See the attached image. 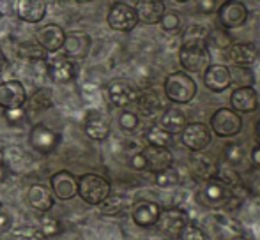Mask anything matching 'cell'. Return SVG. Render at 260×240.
Returning a JSON list of instances; mask_svg holds the SVG:
<instances>
[{
  "label": "cell",
  "mask_w": 260,
  "mask_h": 240,
  "mask_svg": "<svg viewBox=\"0 0 260 240\" xmlns=\"http://www.w3.org/2000/svg\"><path fill=\"white\" fill-rule=\"evenodd\" d=\"M204 83L211 92H223L226 90L232 82H230V71L223 64H211L204 71Z\"/></svg>",
  "instance_id": "16"
},
{
  "label": "cell",
  "mask_w": 260,
  "mask_h": 240,
  "mask_svg": "<svg viewBox=\"0 0 260 240\" xmlns=\"http://www.w3.org/2000/svg\"><path fill=\"white\" fill-rule=\"evenodd\" d=\"M36 39L38 43L46 50L48 53H55L58 50H62L64 46V41H66V32L62 27L58 25H45L43 28H39L38 34H36Z\"/></svg>",
  "instance_id": "18"
},
{
  "label": "cell",
  "mask_w": 260,
  "mask_h": 240,
  "mask_svg": "<svg viewBox=\"0 0 260 240\" xmlns=\"http://www.w3.org/2000/svg\"><path fill=\"white\" fill-rule=\"evenodd\" d=\"M75 2H78V4H87V2H92V0H75Z\"/></svg>",
  "instance_id": "48"
},
{
  "label": "cell",
  "mask_w": 260,
  "mask_h": 240,
  "mask_svg": "<svg viewBox=\"0 0 260 240\" xmlns=\"http://www.w3.org/2000/svg\"><path fill=\"white\" fill-rule=\"evenodd\" d=\"M234 240H243V238H234Z\"/></svg>",
  "instance_id": "50"
},
{
  "label": "cell",
  "mask_w": 260,
  "mask_h": 240,
  "mask_svg": "<svg viewBox=\"0 0 260 240\" xmlns=\"http://www.w3.org/2000/svg\"><path fill=\"white\" fill-rule=\"evenodd\" d=\"M200 11H202V13H212V11L216 9V2L214 0H202V2H200Z\"/></svg>",
  "instance_id": "43"
},
{
  "label": "cell",
  "mask_w": 260,
  "mask_h": 240,
  "mask_svg": "<svg viewBox=\"0 0 260 240\" xmlns=\"http://www.w3.org/2000/svg\"><path fill=\"white\" fill-rule=\"evenodd\" d=\"M181 141L191 152H202L211 143V129L207 127V124L202 122L186 124L181 133Z\"/></svg>",
  "instance_id": "10"
},
{
  "label": "cell",
  "mask_w": 260,
  "mask_h": 240,
  "mask_svg": "<svg viewBox=\"0 0 260 240\" xmlns=\"http://www.w3.org/2000/svg\"><path fill=\"white\" fill-rule=\"evenodd\" d=\"M230 71V82L237 87H251L253 85V72L248 65H234Z\"/></svg>",
  "instance_id": "33"
},
{
  "label": "cell",
  "mask_w": 260,
  "mask_h": 240,
  "mask_svg": "<svg viewBox=\"0 0 260 240\" xmlns=\"http://www.w3.org/2000/svg\"><path fill=\"white\" fill-rule=\"evenodd\" d=\"M223 155H225L226 165L236 166V165H239V163L243 161L244 152H243V147H241V145H237V143H229V145L225 147V152H223Z\"/></svg>",
  "instance_id": "36"
},
{
  "label": "cell",
  "mask_w": 260,
  "mask_h": 240,
  "mask_svg": "<svg viewBox=\"0 0 260 240\" xmlns=\"http://www.w3.org/2000/svg\"><path fill=\"white\" fill-rule=\"evenodd\" d=\"M2 166H4V154H2V150H0V173H2Z\"/></svg>",
  "instance_id": "47"
},
{
  "label": "cell",
  "mask_w": 260,
  "mask_h": 240,
  "mask_svg": "<svg viewBox=\"0 0 260 240\" xmlns=\"http://www.w3.org/2000/svg\"><path fill=\"white\" fill-rule=\"evenodd\" d=\"M18 55L25 60H45L48 52L39 43H21L18 48Z\"/></svg>",
  "instance_id": "32"
},
{
  "label": "cell",
  "mask_w": 260,
  "mask_h": 240,
  "mask_svg": "<svg viewBox=\"0 0 260 240\" xmlns=\"http://www.w3.org/2000/svg\"><path fill=\"white\" fill-rule=\"evenodd\" d=\"M207 39H182L179 50L181 65L188 72H202L209 65Z\"/></svg>",
  "instance_id": "2"
},
{
  "label": "cell",
  "mask_w": 260,
  "mask_h": 240,
  "mask_svg": "<svg viewBox=\"0 0 260 240\" xmlns=\"http://www.w3.org/2000/svg\"><path fill=\"white\" fill-rule=\"evenodd\" d=\"M214 46L218 50H229L230 46L234 45L232 35L229 34V30L223 27L219 28H212V30L207 32V46Z\"/></svg>",
  "instance_id": "29"
},
{
  "label": "cell",
  "mask_w": 260,
  "mask_h": 240,
  "mask_svg": "<svg viewBox=\"0 0 260 240\" xmlns=\"http://www.w3.org/2000/svg\"><path fill=\"white\" fill-rule=\"evenodd\" d=\"M64 52L68 59H85L90 52V37L83 32H73L66 35Z\"/></svg>",
  "instance_id": "21"
},
{
  "label": "cell",
  "mask_w": 260,
  "mask_h": 240,
  "mask_svg": "<svg viewBox=\"0 0 260 240\" xmlns=\"http://www.w3.org/2000/svg\"><path fill=\"white\" fill-rule=\"evenodd\" d=\"M142 155L145 157L147 163V170L152 173H159L163 170L170 168L174 163V155L167 147H154V145H147L142 150Z\"/></svg>",
  "instance_id": "15"
},
{
  "label": "cell",
  "mask_w": 260,
  "mask_h": 240,
  "mask_svg": "<svg viewBox=\"0 0 260 240\" xmlns=\"http://www.w3.org/2000/svg\"><path fill=\"white\" fill-rule=\"evenodd\" d=\"M145 140L149 145H154V147H170L172 145V134L167 133L163 127H159V124H154L147 129L145 133Z\"/></svg>",
  "instance_id": "31"
},
{
  "label": "cell",
  "mask_w": 260,
  "mask_h": 240,
  "mask_svg": "<svg viewBox=\"0 0 260 240\" xmlns=\"http://www.w3.org/2000/svg\"><path fill=\"white\" fill-rule=\"evenodd\" d=\"M248 20V7L239 0H225L218 7V21L223 28H239Z\"/></svg>",
  "instance_id": "7"
},
{
  "label": "cell",
  "mask_w": 260,
  "mask_h": 240,
  "mask_svg": "<svg viewBox=\"0 0 260 240\" xmlns=\"http://www.w3.org/2000/svg\"><path fill=\"white\" fill-rule=\"evenodd\" d=\"M175 2H189V0H175Z\"/></svg>",
  "instance_id": "49"
},
{
  "label": "cell",
  "mask_w": 260,
  "mask_h": 240,
  "mask_svg": "<svg viewBox=\"0 0 260 240\" xmlns=\"http://www.w3.org/2000/svg\"><path fill=\"white\" fill-rule=\"evenodd\" d=\"M232 110L237 113H253L258 108V94L253 87H237L230 96Z\"/></svg>",
  "instance_id": "14"
},
{
  "label": "cell",
  "mask_w": 260,
  "mask_h": 240,
  "mask_svg": "<svg viewBox=\"0 0 260 240\" xmlns=\"http://www.w3.org/2000/svg\"><path fill=\"white\" fill-rule=\"evenodd\" d=\"M137 106L142 115L145 117H154L157 111L161 110V101L159 96L154 90H145V92H138L137 97Z\"/></svg>",
  "instance_id": "28"
},
{
  "label": "cell",
  "mask_w": 260,
  "mask_h": 240,
  "mask_svg": "<svg viewBox=\"0 0 260 240\" xmlns=\"http://www.w3.org/2000/svg\"><path fill=\"white\" fill-rule=\"evenodd\" d=\"M159 212H161V207L157 205L154 202H138L133 205V221L142 228H149V226H154L157 217H159Z\"/></svg>",
  "instance_id": "22"
},
{
  "label": "cell",
  "mask_w": 260,
  "mask_h": 240,
  "mask_svg": "<svg viewBox=\"0 0 260 240\" xmlns=\"http://www.w3.org/2000/svg\"><path fill=\"white\" fill-rule=\"evenodd\" d=\"M250 159H251V163H253V166H257V168H260V143H258V145H255V147L251 148Z\"/></svg>",
  "instance_id": "44"
},
{
  "label": "cell",
  "mask_w": 260,
  "mask_h": 240,
  "mask_svg": "<svg viewBox=\"0 0 260 240\" xmlns=\"http://www.w3.org/2000/svg\"><path fill=\"white\" fill-rule=\"evenodd\" d=\"M186 124H188V120H186L184 111L179 110V108H167L159 117V127H163L172 136L174 134H181L182 129L186 127Z\"/></svg>",
  "instance_id": "26"
},
{
  "label": "cell",
  "mask_w": 260,
  "mask_h": 240,
  "mask_svg": "<svg viewBox=\"0 0 260 240\" xmlns=\"http://www.w3.org/2000/svg\"><path fill=\"white\" fill-rule=\"evenodd\" d=\"M112 185L110 182L96 173H85L78 179V196L87 205H100L108 198Z\"/></svg>",
  "instance_id": "4"
},
{
  "label": "cell",
  "mask_w": 260,
  "mask_h": 240,
  "mask_svg": "<svg viewBox=\"0 0 260 240\" xmlns=\"http://www.w3.org/2000/svg\"><path fill=\"white\" fill-rule=\"evenodd\" d=\"M27 202L38 212H48L55 203V196L52 189L46 187L45 184H34L27 191Z\"/></svg>",
  "instance_id": "19"
},
{
  "label": "cell",
  "mask_w": 260,
  "mask_h": 240,
  "mask_svg": "<svg viewBox=\"0 0 260 240\" xmlns=\"http://www.w3.org/2000/svg\"><path fill=\"white\" fill-rule=\"evenodd\" d=\"M156 177V184L159 185V187H175V185H179V182H181V175H179V172L175 168H167L163 170V172L159 173H154Z\"/></svg>",
  "instance_id": "35"
},
{
  "label": "cell",
  "mask_w": 260,
  "mask_h": 240,
  "mask_svg": "<svg viewBox=\"0 0 260 240\" xmlns=\"http://www.w3.org/2000/svg\"><path fill=\"white\" fill-rule=\"evenodd\" d=\"M138 122H140V120H138V115L135 113V111L126 110L119 115V126H120V129H124V131H135L138 127Z\"/></svg>",
  "instance_id": "38"
},
{
  "label": "cell",
  "mask_w": 260,
  "mask_h": 240,
  "mask_svg": "<svg viewBox=\"0 0 260 240\" xmlns=\"http://www.w3.org/2000/svg\"><path fill=\"white\" fill-rule=\"evenodd\" d=\"M41 231H43V235H45V237H52V235H55V233H58V231H60V224H58V221L46 217V219L43 221Z\"/></svg>",
  "instance_id": "39"
},
{
  "label": "cell",
  "mask_w": 260,
  "mask_h": 240,
  "mask_svg": "<svg viewBox=\"0 0 260 240\" xmlns=\"http://www.w3.org/2000/svg\"><path fill=\"white\" fill-rule=\"evenodd\" d=\"M165 96L175 104H188L197 96V83L188 72H172L165 78Z\"/></svg>",
  "instance_id": "3"
},
{
  "label": "cell",
  "mask_w": 260,
  "mask_h": 240,
  "mask_svg": "<svg viewBox=\"0 0 260 240\" xmlns=\"http://www.w3.org/2000/svg\"><path fill=\"white\" fill-rule=\"evenodd\" d=\"M7 67V59H6V53L2 52V48H0V74L4 72V69Z\"/></svg>",
  "instance_id": "45"
},
{
  "label": "cell",
  "mask_w": 260,
  "mask_h": 240,
  "mask_svg": "<svg viewBox=\"0 0 260 240\" xmlns=\"http://www.w3.org/2000/svg\"><path fill=\"white\" fill-rule=\"evenodd\" d=\"M209 129L219 138H232L243 129V118L237 111L230 110V108H219L212 113Z\"/></svg>",
  "instance_id": "5"
},
{
  "label": "cell",
  "mask_w": 260,
  "mask_h": 240,
  "mask_svg": "<svg viewBox=\"0 0 260 240\" xmlns=\"http://www.w3.org/2000/svg\"><path fill=\"white\" fill-rule=\"evenodd\" d=\"M165 11L167 7H165L163 0H138L135 6L138 23L145 25H157L163 18Z\"/></svg>",
  "instance_id": "17"
},
{
  "label": "cell",
  "mask_w": 260,
  "mask_h": 240,
  "mask_svg": "<svg viewBox=\"0 0 260 240\" xmlns=\"http://www.w3.org/2000/svg\"><path fill=\"white\" fill-rule=\"evenodd\" d=\"M25 117V111L21 110V108H16V110H6V118L9 120L11 124L18 122V120H21Z\"/></svg>",
  "instance_id": "42"
},
{
  "label": "cell",
  "mask_w": 260,
  "mask_h": 240,
  "mask_svg": "<svg viewBox=\"0 0 260 240\" xmlns=\"http://www.w3.org/2000/svg\"><path fill=\"white\" fill-rule=\"evenodd\" d=\"M108 97L113 106L126 108L129 104L137 103L138 90L126 79H115L108 85Z\"/></svg>",
  "instance_id": "13"
},
{
  "label": "cell",
  "mask_w": 260,
  "mask_h": 240,
  "mask_svg": "<svg viewBox=\"0 0 260 240\" xmlns=\"http://www.w3.org/2000/svg\"><path fill=\"white\" fill-rule=\"evenodd\" d=\"M236 191L237 187L229 185L226 182L219 179V177H211L207 180H202V185H200L199 192H197V199L206 209L218 210L232 202L234 196H236Z\"/></svg>",
  "instance_id": "1"
},
{
  "label": "cell",
  "mask_w": 260,
  "mask_h": 240,
  "mask_svg": "<svg viewBox=\"0 0 260 240\" xmlns=\"http://www.w3.org/2000/svg\"><path fill=\"white\" fill-rule=\"evenodd\" d=\"M46 9L45 0H18L16 4L18 18L27 23H39L45 18Z\"/></svg>",
  "instance_id": "23"
},
{
  "label": "cell",
  "mask_w": 260,
  "mask_h": 240,
  "mask_svg": "<svg viewBox=\"0 0 260 240\" xmlns=\"http://www.w3.org/2000/svg\"><path fill=\"white\" fill-rule=\"evenodd\" d=\"M85 133L92 140L103 141L110 134V122L105 115L98 113V111H90L85 120Z\"/></svg>",
  "instance_id": "25"
},
{
  "label": "cell",
  "mask_w": 260,
  "mask_h": 240,
  "mask_svg": "<svg viewBox=\"0 0 260 240\" xmlns=\"http://www.w3.org/2000/svg\"><path fill=\"white\" fill-rule=\"evenodd\" d=\"M189 165H191L193 175L199 177L200 180H207L211 177H216V173H218V166L211 159H207L206 155L199 154V152H195V155H191Z\"/></svg>",
  "instance_id": "27"
},
{
  "label": "cell",
  "mask_w": 260,
  "mask_h": 240,
  "mask_svg": "<svg viewBox=\"0 0 260 240\" xmlns=\"http://www.w3.org/2000/svg\"><path fill=\"white\" fill-rule=\"evenodd\" d=\"M159 25H161V28H163L165 32H168V34H175V32L181 30L182 18H181V14H179L177 11H165Z\"/></svg>",
  "instance_id": "34"
},
{
  "label": "cell",
  "mask_w": 260,
  "mask_h": 240,
  "mask_svg": "<svg viewBox=\"0 0 260 240\" xmlns=\"http://www.w3.org/2000/svg\"><path fill=\"white\" fill-rule=\"evenodd\" d=\"M11 224H13L11 217L7 216L6 210H2V207H0V235H2V233H7V231L11 230Z\"/></svg>",
  "instance_id": "41"
},
{
  "label": "cell",
  "mask_w": 260,
  "mask_h": 240,
  "mask_svg": "<svg viewBox=\"0 0 260 240\" xmlns=\"http://www.w3.org/2000/svg\"><path fill=\"white\" fill-rule=\"evenodd\" d=\"M255 136H257V140L260 141V118L257 120V124H255Z\"/></svg>",
  "instance_id": "46"
},
{
  "label": "cell",
  "mask_w": 260,
  "mask_h": 240,
  "mask_svg": "<svg viewBox=\"0 0 260 240\" xmlns=\"http://www.w3.org/2000/svg\"><path fill=\"white\" fill-rule=\"evenodd\" d=\"M129 165H131V168L137 170V172H145V170H147V163H145V157L142 155V152H138V154H135L133 157H131Z\"/></svg>",
  "instance_id": "40"
},
{
  "label": "cell",
  "mask_w": 260,
  "mask_h": 240,
  "mask_svg": "<svg viewBox=\"0 0 260 240\" xmlns=\"http://www.w3.org/2000/svg\"><path fill=\"white\" fill-rule=\"evenodd\" d=\"M108 25L112 30L117 32H131L138 25V18L135 7L126 2H115L108 11Z\"/></svg>",
  "instance_id": "6"
},
{
  "label": "cell",
  "mask_w": 260,
  "mask_h": 240,
  "mask_svg": "<svg viewBox=\"0 0 260 240\" xmlns=\"http://www.w3.org/2000/svg\"><path fill=\"white\" fill-rule=\"evenodd\" d=\"M189 223V214L182 209H165L159 212L156 224L157 230L165 235L170 237H179L182 230L186 228V224Z\"/></svg>",
  "instance_id": "9"
},
{
  "label": "cell",
  "mask_w": 260,
  "mask_h": 240,
  "mask_svg": "<svg viewBox=\"0 0 260 240\" xmlns=\"http://www.w3.org/2000/svg\"><path fill=\"white\" fill-rule=\"evenodd\" d=\"M76 74L75 64L66 55L55 57L48 60V76L55 83H69Z\"/></svg>",
  "instance_id": "20"
},
{
  "label": "cell",
  "mask_w": 260,
  "mask_h": 240,
  "mask_svg": "<svg viewBox=\"0 0 260 240\" xmlns=\"http://www.w3.org/2000/svg\"><path fill=\"white\" fill-rule=\"evenodd\" d=\"M50 182H52L53 196H57L58 199L66 202V199H73L75 196H78V179L68 170L57 172Z\"/></svg>",
  "instance_id": "12"
},
{
  "label": "cell",
  "mask_w": 260,
  "mask_h": 240,
  "mask_svg": "<svg viewBox=\"0 0 260 240\" xmlns=\"http://www.w3.org/2000/svg\"><path fill=\"white\" fill-rule=\"evenodd\" d=\"M100 207V212L103 216H117L127 207V199L122 194H108V198L101 202Z\"/></svg>",
  "instance_id": "30"
},
{
  "label": "cell",
  "mask_w": 260,
  "mask_h": 240,
  "mask_svg": "<svg viewBox=\"0 0 260 240\" xmlns=\"http://www.w3.org/2000/svg\"><path fill=\"white\" fill-rule=\"evenodd\" d=\"M179 238H181V240H209L207 235L204 233L202 228L197 226V224H193V223L186 224L184 230L179 233Z\"/></svg>",
  "instance_id": "37"
},
{
  "label": "cell",
  "mask_w": 260,
  "mask_h": 240,
  "mask_svg": "<svg viewBox=\"0 0 260 240\" xmlns=\"http://www.w3.org/2000/svg\"><path fill=\"white\" fill-rule=\"evenodd\" d=\"M229 59L234 65H251L258 59V48L253 43H234L229 48Z\"/></svg>",
  "instance_id": "24"
},
{
  "label": "cell",
  "mask_w": 260,
  "mask_h": 240,
  "mask_svg": "<svg viewBox=\"0 0 260 240\" xmlns=\"http://www.w3.org/2000/svg\"><path fill=\"white\" fill-rule=\"evenodd\" d=\"M28 143L39 154H52L55 148L58 147V143H60V134L57 131H53L52 127L45 126V124H38V126H34L30 129Z\"/></svg>",
  "instance_id": "8"
},
{
  "label": "cell",
  "mask_w": 260,
  "mask_h": 240,
  "mask_svg": "<svg viewBox=\"0 0 260 240\" xmlns=\"http://www.w3.org/2000/svg\"><path fill=\"white\" fill-rule=\"evenodd\" d=\"M27 103V92L21 82L9 79L0 83V106L6 110H16Z\"/></svg>",
  "instance_id": "11"
}]
</instances>
